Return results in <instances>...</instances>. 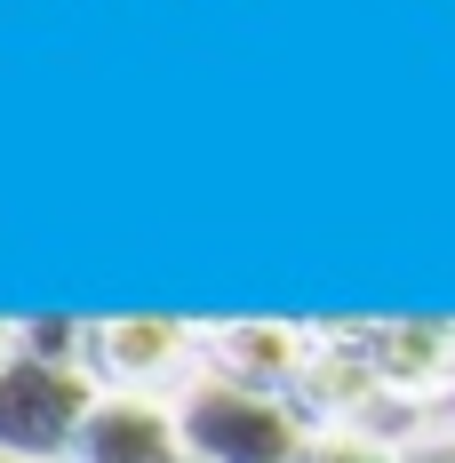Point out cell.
Listing matches in <instances>:
<instances>
[{"label":"cell","mask_w":455,"mask_h":463,"mask_svg":"<svg viewBox=\"0 0 455 463\" xmlns=\"http://www.w3.org/2000/svg\"><path fill=\"white\" fill-rule=\"evenodd\" d=\"M0 463H16V456H0Z\"/></svg>","instance_id":"cell-10"},{"label":"cell","mask_w":455,"mask_h":463,"mask_svg":"<svg viewBox=\"0 0 455 463\" xmlns=\"http://www.w3.org/2000/svg\"><path fill=\"white\" fill-rule=\"evenodd\" d=\"M16 344H24V320H0V360H16Z\"/></svg>","instance_id":"cell-9"},{"label":"cell","mask_w":455,"mask_h":463,"mask_svg":"<svg viewBox=\"0 0 455 463\" xmlns=\"http://www.w3.org/2000/svg\"><path fill=\"white\" fill-rule=\"evenodd\" d=\"M176 431L192 463H296L312 423L296 400L256 392V383H232V375L200 368L176 392Z\"/></svg>","instance_id":"cell-1"},{"label":"cell","mask_w":455,"mask_h":463,"mask_svg":"<svg viewBox=\"0 0 455 463\" xmlns=\"http://www.w3.org/2000/svg\"><path fill=\"white\" fill-rule=\"evenodd\" d=\"M72 463H184L176 400H128V392H104L96 416L81 423Z\"/></svg>","instance_id":"cell-5"},{"label":"cell","mask_w":455,"mask_h":463,"mask_svg":"<svg viewBox=\"0 0 455 463\" xmlns=\"http://www.w3.org/2000/svg\"><path fill=\"white\" fill-rule=\"evenodd\" d=\"M184 463H192V456H184Z\"/></svg>","instance_id":"cell-11"},{"label":"cell","mask_w":455,"mask_h":463,"mask_svg":"<svg viewBox=\"0 0 455 463\" xmlns=\"http://www.w3.org/2000/svg\"><path fill=\"white\" fill-rule=\"evenodd\" d=\"M423 431H455V352H448V375H440V392L423 400Z\"/></svg>","instance_id":"cell-7"},{"label":"cell","mask_w":455,"mask_h":463,"mask_svg":"<svg viewBox=\"0 0 455 463\" xmlns=\"http://www.w3.org/2000/svg\"><path fill=\"white\" fill-rule=\"evenodd\" d=\"M296 463H408V439H392V431H367V423H327L304 439V456Z\"/></svg>","instance_id":"cell-6"},{"label":"cell","mask_w":455,"mask_h":463,"mask_svg":"<svg viewBox=\"0 0 455 463\" xmlns=\"http://www.w3.org/2000/svg\"><path fill=\"white\" fill-rule=\"evenodd\" d=\"M200 344H208L216 375L280 392V400H296V383L312 368V327H296V320H216V327H200Z\"/></svg>","instance_id":"cell-4"},{"label":"cell","mask_w":455,"mask_h":463,"mask_svg":"<svg viewBox=\"0 0 455 463\" xmlns=\"http://www.w3.org/2000/svg\"><path fill=\"white\" fill-rule=\"evenodd\" d=\"M96 375L81 360H56L16 344V360H0V456L16 463H72L81 423L96 416Z\"/></svg>","instance_id":"cell-2"},{"label":"cell","mask_w":455,"mask_h":463,"mask_svg":"<svg viewBox=\"0 0 455 463\" xmlns=\"http://www.w3.org/2000/svg\"><path fill=\"white\" fill-rule=\"evenodd\" d=\"M81 368L96 392H128V400H176L192 375L208 368V344L192 320H160V312H120V320L81 327Z\"/></svg>","instance_id":"cell-3"},{"label":"cell","mask_w":455,"mask_h":463,"mask_svg":"<svg viewBox=\"0 0 455 463\" xmlns=\"http://www.w3.org/2000/svg\"><path fill=\"white\" fill-rule=\"evenodd\" d=\"M408 463H455V431H415Z\"/></svg>","instance_id":"cell-8"}]
</instances>
